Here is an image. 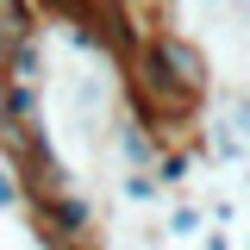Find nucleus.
Here are the masks:
<instances>
[{"label": "nucleus", "mask_w": 250, "mask_h": 250, "mask_svg": "<svg viewBox=\"0 0 250 250\" xmlns=\"http://www.w3.org/2000/svg\"><path fill=\"white\" fill-rule=\"evenodd\" d=\"M225 125H231V131L250 144V88H238V94H231V113H225Z\"/></svg>", "instance_id": "obj_9"}, {"label": "nucleus", "mask_w": 250, "mask_h": 250, "mask_svg": "<svg viewBox=\"0 0 250 250\" xmlns=\"http://www.w3.org/2000/svg\"><path fill=\"white\" fill-rule=\"evenodd\" d=\"M238 6H250V0H238Z\"/></svg>", "instance_id": "obj_13"}, {"label": "nucleus", "mask_w": 250, "mask_h": 250, "mask_svg": "<svg viewBox=\"0 0 250 250\" xmlns=\"http://www.w3.org/2000/svg\"><path fill=\"white\" fill-rule=\"evenodd\" d=\"M113 156L125 163V175H150V169H156V156H163V138H156L150 125H144L131 106H125L119 119H113Z\"/></svg>", "instance_id": "obj_3"}, {"label": "nucleus", "mask_w": 250, "mask_h": 250, "mask_svg": "<svg viewBox=\"0 0 250 250\" xmlns=\"http://www.w3.org/2000/svg\"><path fill=\"white\" fill-rule=\"evenodd\" d=\"M119 194L131 200V207H150L163 188H156V175H119Z\"/></svg>", "instance_id": "obj_7"}, {"label": "nucleus", "mask_w": 250, "mask_h": 250, "mask_svg": "<svg viewBox=\"0 0 250 250\" xmlns=\"http://www.w3.org/2000/svg\"><path fill=\"white\" fill-rule=\"evenodd\" d=\"M19 207H25V182H19V169L0 163V213H19Z\"/></svg>", "instance_id": "obj_8"}, {"label": "nucleus", "mask_w": 250, "mask_h": 250, "mask_svg": "<svg viewBox=\"0 0 250 250\" xmlns=\"http://www.w3.org/2000/svg\"><path fill=\"white\" fill-rule=\"evenodd\" d=\"M150 175H156V188H163V194H169V188L182 194V182L194 175V150H188V144H163V156H156Z\"/></svg>", "instance_id": "obj_4"}, {"label": "nucleus", "mask_w": 250, "mask_h": 250, "mask_svg": "<svg viewBox=\"0 0 250 250\" xmlns=\"http://www.w3.org/2000/svg\"><path fill=\"white\" fill-rule=\"evenodd\" d=\"M150 57L163 62V75H169V82H175V88H182L194 106L207 100V88H213V69H207V50H200L188 31H169V25H163V31L150 38Z\"/></svg>", "instance_id": "obj_1"}, {"label": "nucleus", "mask_w": 250, "mask_h": 250, "mask_svg": "<svg viewBox=\"0 0 250 250\" xmlns=\"http://www.w3.org/2000/svg\"><path fill=\"white\" fill-rule=\"evenodd\" d=\"M82 6H94V0H31V13H50V19H69Z\"/></svg>", "instance_id": "obj_10"}, {"label": "nucleus", "mask_w": 250, "mask_h": 250, "mask_svg": "<svg viewBox=\"0 0 250 250\" xmlns=\"http://www.w3.org/2000/svg\"><path fill=\"white\" fill-rule=\"evenodd\" d=\"M38 219H44V238L50 250H88L94 244V207L69 188V194H44V200H31Z\"/></svg>", "instance_id": "obj_2"}, {"label": "nucleus", "mask_w": 250, "mask_h": 250, "mask_svg": "<svg viewBox=\"0 0 250 250\" xmlns=\"http://www.w3.org/2000/svg\"><path fill=\"white\" fill-rule=\"evenodd\" d=\"M207 144H213V163H225V169H238V163L250 156V144H244V138H238L225 119H213V125H207Z\"/></svg>", "instance_id": "obj_5"}, {"label": "nucleus", "mask_w": 250, "mask_h": 250, "mask_svg": "<svg viewBox=\"0 0 250 250\" xmlns=\"http://www.w3.org/2000/svg\"><path fill=\"white\" fill-rule=\"evenodd\" d=\"M200 231H207V207L175 200V213H169V238H200Z\"/></svg>", "instance_id": "obj_6"}, {"label": "nucleus", "mask_w": 250, "mask_h": 250, "mask_svg": "<svg viewBox=\"0 0 250 250\" xmlns=\"http://www.w3.org/2000/svg\"><path fill=\"white\" fill-rule=\"evenodd\" d=\"M200 250H231V238H225V231H207V244Z\"/></svg>", "instance_id": "obj_12"}, {"label": "nucleus", "mask_w": 250, "mask_h": 250, "mask_svg": "<svg viewBox=\"0 0 250 250\" xmlns=\"http://www.w3.org/2000/svg\"><path fill=\"white\" fill-rule=\"evenodd\" d=\"M207 219H213L219 231H225V225H231V219H238V207H231V200H213V207H207Z\"/></svg>", "instance_id": "obj_11"}]
</instances>
